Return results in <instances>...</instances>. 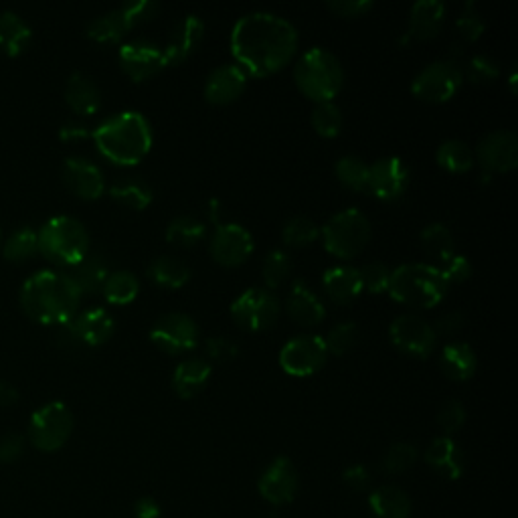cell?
I'll return each mask as SVG.
<instances>
[{"label": "cell", "mask_w": 518, "mask_h": 518, "mask_svg": "<svg viewBox=\"0 0 518 518\" xmlns=\"http://www.w3.org/2000/svg\"><path fill=\"white\" fill-rule=\"evenodd\" d=\"M436 160L444 170L454 172V175H462V172H468L476 162L472 146L468 142L460 140V138L444 140L438 146Z\"/></svg>", "instance_id": "74e56055"}, {"label": "cell", "mask_w": 518, "mask_h": 518, "mask_svg": "<svg viewBox=\"0 0 518 518\" xmlns=\"http://www.w3.org/2000/svg\"><path fill=\"white\" fill-rule=\"evenodd\" d=\"M118 61L122 71L134 81H146L168 67L162 47L146 39L124 43L118 51Z\"/></svg>", "instance_id": "ffe728a7"}, {"label": "cell", "mask_w": 518, "mask_h": 518, "mask_svg": "<svg viewBox=\"0 0 518 518\" xmlns=\"http://www.w3.org/2000/svg\"><path fill=\"white\" fill-rule=\"evenodd\" d=\"M81 298L83 294L73 278L57 270L35 272L29 280H25L19 294L25 314L31 320L49 326L69 322L79 312Z\"/></svg>", "instance_id": "7a4b0ae2"}, {"label": "cell", "mask_w": 518, "mask_h": 518, "mask_svg": "<svg viewBox=\"0 0 518 518\" xmlns=\"http://www.w3.org/2000/svg\"><path fill=\"white\" fill-rule=\"evenodd\" d=\"M146 276L152 284L160 288L179 290L189 284L193 272L187 262H183V259L175 255H158L148 264Z\"/></svg>", "instance_id": "4dcf8cb0"}, {"label": "cell", "mask_w": 518, "mask_h": 518, "mask_svg": "<svg viewBox=\"0 0 518 518\" xmlns=\"http://www.w3.org/2000/svg\"><path fill=\"white\" fill-rule=\"evenodd\" d=\"M205 23L199 15H185L172 27V33L162 47L166 65H181L187 61L203 43Z\"/></svg>", "instance_id": "44dd1931"}, {"label": "cell", "mask_w": 518, "mask_h": 518, "mask_svg": "<svg viewBox=\"0 0 518 518\" xmlns=\"http://www.w3.org/2000/svg\"><path fill=\"white\" fill-rule=\"evenodd\" d=\"M65 102L79 116H94L102 108V92L92 75L73 71L65 83Z\"/></svg>", "instance_id": "4316f807"}, {"label": "cell", "mask_w": 518, "mask_h": 518, "mask_svg": "<svg viewBox=\"0 0 518 518\" xmlns=\"http://www.w3.org/2000/svg\"><path fill=\"white\" fill-rule=\"evenodd\" d=\"M75 427V419L71 409L63 401H51L39 407L29 421V442L41 452H57L61 450Z\"/></svg>", "instance_id": "9c48e42d"}, {"label": "cell", "mask_w": 518, "mask_h": 518, "mask_svg": "<svg viewBox=\"0 0 518 518\" xmlns=\"http://www.w3.org/2000/svg\"><path fill=\"white\" fill-rule=\"evenodd\" d=\"M310 122H312V128L316 130L318 136L336 138L342 130L344 118H342V110L332 100V102H318L312 110Z\"/></svg>", "instance_id": "7bdbcfd3"}, {"label": "cell", "mask_w": 518, "mask_h": 518, "mask_svg": "<svg viewBox=\"0 0 518 518\" xmlns=\"http://www.w3.org/2000/svg\"><path fill=\"white\" fill-rule=\"evenodd\" d=\"M391 272H393V268H389V266L383 264V262H371V264L359 268L363 292H369V294H385L387 288H389Z\"/></svg>", "instance_id": "681fc988"}, {"label": "cell", "mask_w": 518, "mask_h": 518, "mask_svg": "<svg viewBox=\"0 0 518 518\" xmlns=\"http://www.w3.org/2000/svg\"><path fill=\"white\" fill-rule=\"evenodd\" d=\"M92 138L100 154L120 166H134L144 160L154 144V134L148 118L140 112H118L98 128L92 130Z\"/></svg>", "instance_id": "3957f363"}, {"label": "cell", "mask_w": 518, "mask_h": 518, "mask_svg": "<svg viewBox=\"0 0 518 518\" xmlns=\"http://www.w3.org/2000/svg\"><path fill=\"white\" fill-rule=\"evenodd\" d=\"M369 166L361 156H340L334 164L336 179L355 193H369Z\"/></svg>", "instance_id": "ab89813d"}, {"label": "cell", "mask_w": 518, "mask_h": 518, "mask_svg": "<svg viewBox=\"0 0 518 518\" xmlns=\"http://www.w3.org/2000/svg\"><path fill=\"white\" fill-rule=\"evenodd\" d=\"M0 245H3V231H0Z\"/></svg>", "instance_id": "be15d7a7"}, {"label": "cell", "mask_w": 518, "mask_h": 518, "mask_svg": "<svg viewBox=\"0 0 518 518\" xmlns=\"http://www.w3.org/2000/svg\"><path fill=\"white\" fill-rule=\"evenodd\" d=\"M255 249L253 235L247 227L235 221L219 223L213 229L209 251L219 266L235 268L245 264Z\"/></svg>", "instance_id": "2e32d148"}, {"label": "cell", "mask_w": 518, "mask_h": 518, "mask_svg": "<svg viewBox=\"0 0 518 518\" xmlns=\"http://www.w3.org/2000/svg\"><path fill=\"white\" fill-rule=\"evenodd\" d=\"M369 508L373 518H409L413 504L403 488L385 484L369 494Z\"/></svg>", "instance_id": "1f68e13d"}, {"label": "cell", "mask_w": 518, "mask_h": 518, "mask_svg": "<svg viewBox=\"0 0 518 518\" xmlns=\"http://www.w3.org/2000/svg\"><path fill=\"white\" fill-rule=\"evenodd\" d=\"M69 326L73 330V336L77 338L79 347H102L106 344L114 332H116V320L106 308H88L83 312H77Z\"/></svg>", "instance_id": "cb8c5ba5"}, {"label": "cell", "mask_w": 518, "mask_h": 518, "mask_svg": "<svg viewBox=\"0 0 518 518\" xmlns=\"http://www.w3.org/2000/svg\"><path fill=\"white\" fill-rule=\"evenodd\" d=\"M462 326H464V314L460 310H450L436 320L434 330L438 336H454L456 332L462 330Z\"/></svg>", "instance_id": "9f6ffc18"}, {"label": "cell", "mask_w": 518, "mask_h": 518, "mask_svg": "<svg viewBox=\"0 0 518 518\" xmlns=\"http://www.w3.org/2000/svg\"><path fill=\"white\" fill-rule=\"evenodd\" d=\"M158 3L154 0H128V3L96 17L88 25V37L96 43H116L130 31L152 21L158 13Z\"/></svg>", "instance_id": "ba28073f"}, {"label": "cell", "mask_w": 518, "mask_h": 518, "mask_svg": "<svg viewBox=\"0 0 518 518\" xmlns=\"http://www.w3.org/2000/svg\"><path fill=\"white\" fill-rule=\"evenodd\" d=\"M446 5L442 0H417L409 11V25L401 37L403 45L413 41H429L440 35L446 23Z\"/></svg>", "instance_id": "603a6c76"}, {"label": "cell", "mask_w": 518, "mask_h": 518, "mask_svg": "<svg viewBox=\"0 0 518 518\" xmlns=\"http://www.w3.org/2000/svg\"><path fill=\"white\" fill-rule=\"evenodd\" d=\"M476 162H480L484 179L492 175H504L518 164V136L514 130L488 132L474 150Z\"/></svg>", "instance_id": "9a60e30c"}, {"label": "cell", "mask_w": 518, "mask_h": 518, "mask_svg": "<svg viewBox=\"0 0 518 518\" xmlns=\"http://www.w3.org/2000/svg\"><path fill=\"white\" fill-rule=\"evenodd\" d=\"M417 456L419 454L413 444L397 442L383 456V462H381L383 472L385 474H403L417 462Z\"/></svg>", "instance_id": "bcb514c9"}, {"label": "cell", "mask_w": 518, "mask_h": 518, "mask_svg": "<svg viewBox=\"0 0 518 518\" xmlns=\"http://www.w3.org/2000/svg\"><path fill=\"white\" fill-rule=\"evenodd\" d=\"M373 227L369 217L357 209L349 207L334 213L324 227H320V237L328 253L340 259H351L359 255L371 241Z\"/></svg>", "instance_id": "52a82bcc"}, {"label": "cell", "mask_w": 518, "mask_h": 518, "mask_svg": "<svg viewBox=\"0 0 518 518\" xmlns=\"http://www.w3.org/2000/svg\"><path fill=\"white\" fill-rule=\"evenodd\" d=\"M205 353H207V361H217V363H227L233 361L239 355V347L237 344L227 338V336H211L205 340Z\"/></svg>", "instance_id": "f5cc1de1"}, {"label": "cell", "mask_w": 518, "mask_h": 518, "mask_svg": "<svg viewBox=\"0 0 518 518\" xmlns=\"http://www.w3.org/2000/svg\"><path fill=\"white\" fill-rule=\"evenodd\" d=\"M59 136H61V140L71 142V140H79V138H88V136H92V132L88 130V126H83V124H79V122H67V124L61 128Z\"/></svg>", "instance_id": "91938a15"}, {"label": "cell", "mask_w": 518, "mask_h": 518, "mask_svg": "<svg viewBox=\"0 0 518 518\" xmlns=\"http://www.w3.org/2000/svg\"><path fill=\"white\" fill-rule=\"evenodd\" d=\"M211 375H213V365L207 359L191 357L181 361L175 367L170 383L181 399H193L207 387V383L211 381Z\"/></svg>", "instance_id": "f1b7e54d"}, {"label": "cell", "mask_w": 518, "mask_h": 518, "mask_svg": "<svg viewBox=\"0 0 518 518\" xmlns=\"http://www.w3.org/2000/svg\"><path fill=\"white\" fill-rule=\"evenodd\" d=\"M320 237V227L306 215L290 217L282 227V241L290 247H304Z\"/></svg>", "instance_id": "ee69618b"}, {"label": "cell", "mask_w": 518, "mask_h": 518, "mask_svg": "<svg viewBox=\"0 0 518 518\" xmlns=\"http://www.w3.org/2000/svg\"><path fill=\"white\" fill-rule=\"evenodd\" d=\"M438 423L444 429L446 436L452 438L454 434H458V431L466 423V407H464V403L458 401V399L446 401L440 407V411H438Z\"/></svg>", "instance_id": "f907efd6"}, {"label": "cell", "mask_w": 518, "mask_h": 518, "mask_svg": "<svg viewBox=\"0 0 518 518\" xmlns=\"http://www.w3.org/2000/svg\"><path fill=\"white\" fill-rule=\"evenodd\" d=\"M257 490L272 506L290 504L300 490V476L294 462L288 456H278L259 476Z\"/></svg>", "instance_id": "ac0fdd59"}, {"label": "cell", "mask_w": 518, "mask_h": 518, "mask_svg": "<svg viewBox=\"0 0 518 518\" xmlns=\"http://www.w3.org/2000/svg\"><path fill=\"white\" fill-rule=\"evenodd\" d=\"M389 338L393 347L403 355L427 359L438 347V334L434 324L419 314H401L389 326Z\"/></svg>", "instance_id": "4fadbf2b"}, {"label": "cell", "mask_w": 518, "mask_h": 518, "mask_svg": "<svg viewBox=\"0 0 518 518\" xmlns=\"http://www.w3.org/2000/svg\"><path fill=\"white\" fill-rule=\"evenodd\" d=\"M108 195L122 207H128L134 211H144L154 201L152 187L146 181H142L140 177H124V179L116 181L108 189Z\"/></svg>", "instance_id": "e575fe53"}, {"label": "cell", "mask_w": 518, "mask_h": 518, "mask_svg": "<svg viewBox=\"0 0 518 518\" xmlns=\"http://www.w3.org/2000/svg\"><path fill=\"white\" fill-rule=\"evenodd\" d=\"M328 359L324 336L300 334L290 338L280 351V367L290 377H310L318 373Z\"/></svg>", "instance_id": "5bb4252c"}, {"label": "cell", "mask_w": 518, "mask_h": 518, "mask_svg": "<svg viewBox=\"0 0 518 518\" xmlns=\"http://www.w3.org/2000/svg\"><path fill=\"white\" fill-rule=\"evenodd\" d=\"M31 41L33 29L21 15L13 11L0 13V49L11 57H17L27 51Z\"/></svg>", "instance_id": "d6a6232c"}, {"label": "cell", "mask_w": 518, "mask_h": 518, "mask_svg": "<svg viewBox=\"0 0 518 518\" xmlns=\"http://www.w3.org/2000/svg\"><path fill=\"white\" fill-rule=\"evenodd\" d=\"M421 247L427 257L436 259L434 266L444 264L446 259H450L454 253H458L454 233L444 223H429L421 231Z\"/></svg>", "instance_id": "d590c367"}, {"label": "cell", "mask_w": 518, "mask_h": 518, "mask_svg": "<svg viewBox=\"0 0 518 518\" xmlns=\"http://www.w3.org/2000/svg\"><path fill=\"white\" fill-rule=\"evenodd\" d=\"M450 286L434 264H403L391 272L389 296L405 306L434 308L444 302Z\"/></svg>", "instance_id": "277c9868"}, {"label": "cell", "mask_w": 518, "mask_h": 518, "mask_svg": "<svg viewBox=\"0 0 518 518\" xmlns=\"http://www.w3.org/2000/svg\"><path fill=\"white\" fill-rule=\"evenodd\" d=\"M464 83L462 65L454 59H440L425 65L411 81L415 98L431 104L450 102Z\"/></svg>", "instance_id": "30bf717a"}, {"label": "cell", "mask_w": 518, "mask_h": 518, "mask_svg": "<svg viewBox=\"0 0 518 518\" xmlns=\"http://www.w3.org/2000/svg\"><path fill=\"white\" fill-rule=\"evenodd\" d=\"M164 237L172 245L195 247L207 237V223L195 215H177L168 221Z\"/></svg>", "instance_id": "8d00e7d4"}, {"label": "cell", "mask_w": 518, "mask_h": 518, "mask_svg": "<svg viewBox=\"0 0 518 518\" xmlns=\"http://www.w3.org/2000/svg\"><path fill=\"white\" fill-rule=\"evenodd\" d=\"M81 294H98L102 292L108 276H110V266L106 259L98 253H88L81 262L73 268L69 274Z\"/></svg>", "instance_id": "836d02e7"}, {"label": "cell", "mask_w": 518, "mask_h": 518, "mask_svg": "<svg viewBox=\"0 0 518 518\" xmlns=\"http://www.w3.org/2000/svg\"><path fill=\"white\" fill-rule=\"evenodd\" d=\"M19 401V391L13 383L0 381V407H13Z\"/></svg>", "instance_id": "94428289"}, {"label": "cell", "mask_w": 518, "mask_h": 518, "mask_svg": "<svg viewBox=\"0 0 518 518\" xmlns=\"http://www.w3.org/2000/svg\"><path fill=\"white\" fill-rule=\"evenodd\" d=\"M411 181L409 166L399 156H383L369 166V193L379 201H397Z\"/></svg>", "instance_id": "e0dca14e"}, {"label": "cell", "mask_w": 518, "mask_h": 518, "mask_svg": "<svg viewBox=\"0 0 518 518\" xmlns=\"http://www.w3.org/2000/svg\"><path fill=\"white\" fill-rule=\"evenodd\" d=\"M456 29L460 33V37L466 41V43H474L478 41L484 31H486V21L484 17L480 15L478 11V5L474 3V0H468V3L464 5L460 17L456 19Z\"/></svg>", "instance_id": "c3c4849f"}, {"label": "cell", "mask_w": 518, "mask_h": 518, "mask_svg": "<svg viewBox=\"0 0 518 518\" xmlns=\"http://www.w3.org/2000/svg\"><path fill=\"white\" fill-rule=\"evenodd\" d=\"M440 369L452 381H468L478 371V357L476 351L466 342L452 340L440 353Z\"/></svg>", "instance_id": "f546056e"}, {"label": "cell", "mask_w": 518, "mask_h": 518, "mask_svg": "<svg viewBox=\"0 0 518 518\" xmlns=\"http://www.w3.org/2000/svg\"><path fill=\"white\" fill-rule=\"evenodd\" d=\"M440 272H442V276H444V280L448 282V286H456V284H464L466 280H470V276H472V264H470V259L466 257V255H462V253H454L450 259H446L444 264H440V266H436Z\"/></svg>", "instance_id": "816d5d0a"}, {"label": "cell", "mask_w": 518, "mask_h": 518, "mask_svg": "<svg viewBox=\"0 0 518 518\" xmlns=\"http://www.w3.org/2000/svg\"><path fill=\"white\" fill-rule=\"evenodd\" d=\"M0 249H3V255L9 262H27L39 253V233L33 227H19L3 241Z\"/></svg>", "instance_id": "60d3db41"}, {"label": "cell", "mask_w": 518, "mask_h": 518, "mask_svg": "<svg viewBox=\"0 0 518 518\" xmlns=\"http://www.w3.org/2000/svg\"><path fill=\"white\" fill-rule=\"evenodd\" d=\"M25 438L21 434H7L0 438V464H15L25 454Z\"/></svg>", "instance_id": "11a10c76"}, {"label": "cell", "mask_w": 518, "mask_h": 518, "mask_svg": "<svg viewBox=\"0 0 518 518\" xmlns=\"http://www.w3.org/2000/svg\"><path fill=\"white\" fill-rule=\"evenodd\" d=\"M63 185L83 201H96L106 193V179L98 164L81 156L65 158L61 166Z\"/></svg>", "instance_id": "d6986e66"}, {"label": "cell", "mask_w": 518, "mask_h": 518, "mask_svg": "<svg viewBox=\"0 0 518 518\" xmlns=\"http://www.w3.org/2000/svg\"><path fill=\"white\" fill-rule=\"evenodd\" d=\"M462 71H464V79L468 77V81H472L476 85L490 83L500 77V63L486 53H476L468 59L466 69H462Z\"/></svg>", "instance_id": "7dc6e473"}, {"label": "cell", "mask_w": 518, "mask_h": 518, "mask_svg": "<svg viewBox=\"0 0 518 518\" xmlns=\"http://www.w3.org/2000/svg\"><path fill=\"white\" fill-rule=\"evenodd\" d=\"M292 274V259L284 249H272L266 253L262 262V278L268 290L280 288Z\"/></svg>", "instance_id": "b9f144b4"}, {"label": "cell", "mask_w": 518, "mask_h": 518, "mask_svg": "<svg viewBox=\"0 0 518 518\" xmlns=\"http://www.w3.org/2000/svg\"><path fill=\"white\" fill-rule=\"evenodd\" d=\"M326 7L344 19H355L367 15L375 5L373 0H328Z\"/></svg>", "instance_id": "db71d44e"}, {"label": "cell", "mask_w": 518, "mask_h": 518, "mask_svg": "<svg viewBox=\"0 0 518 518\" xmlns=\"http://www.w3.org/2000/svg\"><path fill=\"white\" fill-rule=\"evenodd\" d=\"M322 288L334 304H351L363 294L361 274L355 266H332L322 274Z\"/></svg>", "instance_id": "83f0119b"}, {"label": "cell", "mask_w": 518, "mask_h": 518, "mask_svg": "<svg viewBox=\"0 0 518 518\" xmlns=\"http://www.w3.org/2000/svg\"><path fill=\"white\" fill-rule=\"evenodd\" d=\"M284 308L296 324L308 326V328L318 326L326 318V308L322 298L302 278H296L292 282Z\"/></svg>", "instance_id": "d4e9b609"}, {"label": "cell", "mask_w": 518, "mask_h": 518, "mask_svg": "<svg viewBox=\"0 0 518 518\" xmlns=\"http://www.w3.org/2000/svg\"><path fill=\"white\" fill-rule=\"evenodd\" d=\"M37 233L39 253L55 266L75 268L90 253V233L75 217H51Z\"/></svg>", "instance_id": "8992f818"}, {"label": "cell", "mask_w": 518, "mask_h": 518, "mask_svg": "<svg viewBox=\"0 0 518 518\" xmlns=\"http://www.w3.org/2000/svg\"><path fill=\"white\" fill-rule=\"evenodd\" d=\"M425 464L448 480H460L466 470L464 452L450 436H440L427 446Z\"/></svg>", "instance_id": "484cf974"}, {"label": "cell", "mask_w": 518, "mask_h": 518, "mask_svg": "<svg viewBox=\"0 0 518 518\" xmlns=\"http://www.w3.org/2000/svg\"><path fill=\"white\" fill-rule=\"evenodd\" d=\"M134 514H136V518H160L162 510L154 498L144 496L134 504Z\"/></svg>", "instance_id": "680465c9"}, {"label": "cell", "mask_w": 518, "mask_h": 518, "mask_svg": "<svg viewBox=\"0 0 518 518\" xmlns=\"http://www.w3.org/2000/svg\"><path fill=\"white\" fill-rule=\"evenodd\" d=\"M294 81L298 90L316 104L332 102L342 90L344 67L332 51L310 47L294 65Z\"/></svg>", "instance_id": "5b68a950"}, {"label": "cell", "mask_w": 518, "mask_h": 518, "mask_svg": "<svg viewBox=\"0 0 518 518\" xmlns=\"http://www.w3.org/2000/svg\"><path fill=\"white\" fill-rule=\"evenodd\" d=\"M357 338H359V326L357 322L353 320H344V322H338L334 324L326 338H324V344H326V351L328 355H344L349 353L355 344H357Z\"/></svg>", "instance_id": "f6af8a7d"}, {"label": "cell", "mask_w": 518, "mask_h": 518, "mask_svg": "<svg viewBox=\"0 0 518 518\" xmlns=\"http://www.w3.org/2000/svg\"><path fill=\"white\" fill-rule=\"evenodd\" d=\"M508 83H510V90L516 92V69H512V73L508 77Z\"/></svg>", "instance_id": "6125c7cd"}, {"label": "cell", "mask_w": 518, "mask_h": 518, "mask_svg": "<svg viewBox=\"0 0 518 518\" xmlns=\"http://www.w3.org/2000/svg\"><path fill=\"white\" fill-rule=\"evenodd\" d=\"M342 482L347 484L351 490L361 492V490L369 488V484H371V474H369V470H367L363 464H353V466H349L347 470H344Z\"/></svg>", "instance_id": "6f0895ef"}, {"label": "cell", "mask_w": 518, "mask_h": 518, "mask_svg": "<svg viewBox=\"0 0 518 518\" xmlns=\"http://www.w3.org/2000/svg\"><path fill=\"white\" fill-rule=\"evenodd\" d=\"M235 63L253 77H268L284 69L298 51V29L284 17L253 11L239 17L231 29Z\"/></svg>", "instance_id": "6da1fadb"}, {"label": "cell", "mask_w": 518, "mask_h": 518, "mask_svg": "<svg viewBox=\"0 0 518 518\" xmlns=\"http://www.w3.org/2000/svg\"><path fill=\"white\" fill-rule=\"evenodd\" d=\"M102 294L108 304H114V306L132 304L140 294V280L130 270L110 272V276L102 288Z\"/></svg>", "instance_id": "f35d334b"}, {"label": "cell", "mask_w": 518, "mask_h": 518, "mask_svg": "<svg viewBox=\"0 0 518 518\" xmlns=\"http://www.w3.org/2000/svg\"><path fill=\"white\" fill-rule=\"evenodd\" d=\"M150 340L168 355L191 353L199 342V326L185 312H166L150 326Z\"/></svg>", "instance_id": "7c38bea8"}, {"label": "cell", "mask_w": 518, "mask_h": 518, "mask_svg": "<svg viewBox=\"0 0 518 518\" xmlns=\"http://www.w3.org/2000/svg\"><path fill=\"white\" fill-rule=\"evenodd\" d=\"M229 312L239 328L247 332H262L276 324L282 312V302L272 290L253 286L233 300Z\"/></svg>", "instance_id": "8fae6325"}, {"label": "cell", "mask_w": 518, "mask_h": 518, "mask_svg": "<svg viewBox=\"0 0 518 518\" xmlns=\"http://www.w3.org/2000/svg\"><path fill=\"white\" fill-rule=\"evenodd\" d=\"M247 73L237 63L217 65L205 79V100L215 106H227L235 102L247 88Z\"/></svg>", "instance_id": "7402d4cb"}]
</instances>
